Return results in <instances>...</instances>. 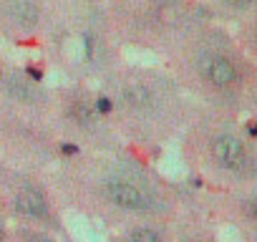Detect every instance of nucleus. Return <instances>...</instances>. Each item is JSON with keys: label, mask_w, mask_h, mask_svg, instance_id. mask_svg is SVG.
I'll list each match as a JSON object with an SVG mask.
<instances>
[{"label": "nucleus", "mask_w": 257, "mask_h": 242, "mask_svg": "<svg viewBox=\"0 0 257 242\" xmlns=\"http://www.w3.org/2000/svg\"><path fill=\"white\" fill-rule=\"evenodd\" d=\"M103 194L108 197V202H113L116 207L123 209H132V212H149L157 207V197L134 182H126V179H111L103 184Z\"/></svg>", "instance_id": "1"}, {"label": "nucleus", "mask_w": 257, "mask_h": 242, "mask_svg": "<svg viewBox=\"0 0 257 242\" xmlns=\"http://www.w3.org/2000/svg\"><path fill=\"white\" fill-rule=\"evenodd\" d=\"M212 159L222 167V169H229V172H237V169H244L247 164V147L244 142H239L237 137L232 134H219L212 139Z\"/></svg>", "instance_id": "2"}, {"label": "nucleus", "mask_w": 257, "mask_h": 242, "mask_svg": "<svg viewBox=\"0 0 257 242\" xmlns=\"http://www.w3.org/2000/svg\"><path fill=\"white\" fill-rule=\"evenodd\" d=\"M199 71L202 76L217 86V88H232L239 83V71L237 66L227 58V56H219V53H209V56H202L199 58Z\"/></svg>", "instance_id": "3"}, {"label": "nucleus", "mask_w": 257, "mask_h": 242, "mask_svg": "<svg viewBox=\"0 0 257 242\" xmlns=\"http://www.w3.org/2000/svg\"><path fill=\"white\" fill-rule=\"evenodd\" d=\"M16 212L23 214V217H31V219H43L48 214V202L46 197L38 192V189H21L16 194Z\"/></svg>", "instance_id": "4"}, {"label": "nucleus", "mask_w": 257, "mask_h": 242, "mask_svg": "<svg viewBox=\"0 0 257 242\" xmlns=\"http://www.w3.org/2000/svg\"><path fill=\"white\" fill-rule=\"evenodd\" d=\"M11 18L21 28H36L38 21H41V11L33 0H16L11 6Z\"/></svg>", "instance_id": "5"}, {"label": "nucleus", "mask_w": 257, "mask_h": 242, "mask_svg": "<svg viewBox=\"0 0 257 242\" xmlns=\"http://www.w3.org/2000/svg\"><path fill=\"white\" fill-rule=\"evenodd\" d=\"M3 86H6L8 96H11V98H16V101H23V103H36V98H38L36 88H33L28 81L18 78V76H6V78H3Z\"/></svg>", "instance_id": "6"}, {"label": "nucleus", "mask_w": 257, "mask_h": 242, "mask_svg": "<svg viewBox=\"0 0 257 242\" xmlns=\"http://www.w3.org/2000/svg\"><path fill=\"white\" fill-rule=\"evenodd\" d=\"M123 101H126L128 106L144 108V106H152L154 96H152V91H149L147 86L137 83V86H128V88H123Z\"/></svg>", "instance_id": "7"}, {"label": "nucleus", "mask_w": 257, "mask_h": 242, "mask_svg": "<svg viewBox=\"0 0 257 242\" xmlns=\"http://www.w3.org/2000/svg\"><path fill=\"white\" fill-rule=\"evenodd\" d=\"M128 242H162V234L152 227H137L128 232Z\"/></svg>", "instance_id": "8"}, {"label": "nucleus", "mask_w": 257, "mask_h": 242, "mask_svg": "<svg viewBox=\"0 0 257 242\" xmlns=\"http://www.w3.org/2000/svg\"><path fill=\"white\" fill-rule=\"evenodd\" d=\"M76 116H78L81 124H91V121L96 118V111H91L88 106H83V103H81V106L76 108Z\"/></svg>", "instance_id": "9"}, {"label": "nucleus", "mask_w": 257, "mask_h": 242, "mask_svg": "<svg viewBox=\"0 0 257 242\" xmlns=\"http://www.w3.org/2000/svg\"><path fill=\"white\" fill-rule=\"evenodd\" d=\"M96 111H101V113H108V111H111V98L101 96V98L96 101Z\"/></svg>", "instance_id": "10"}, {"label": "nucleus", "mask_w": 257, "mask_h": 242, "mask_svg": "<svg viewBox=\"0 0 257 242\" xmlns=\"http://www.w3.org/2000/svg\"><path fill=\"white\" fill-rule=\"evenodd\" d=\"M227 6H232V8H249L254 0H224Z\"/></svg>", "instance_id": "11"}, {"label": "nucleus", "mask_w": 257, "mask_h": 242, "mask_svg": "<svg viewBox=\"0 0 257 242\" xmlns=\"http://www.w3.org/2000/svg\"><path fill=\"white\" fill-rule=\"evenodd\" d=\"M61 152H63V154H76V147H73V144H63Z\"/></svg>", "instance_id": "12"}, {"label": "nucleus", "mask_w": 257, "mask_h": 242, "mask_svg": "<svg viewBox=\"0 0 257 242\" xmlns=\"http://www.w3.org/2000/svg\"><path fill=\"white\" fill-rule=\"evenodd\" d=\"M28 76H31L33 81H41V71H36V68H28Z\"/></svg>", "instance_id": "13"}, {"label": "nucleus", "mask_w": 257, "mask_h": 242, "mask_svg": "<svg viewBox=\"0 0 257 242\" xmlns=\"http://www.w3.org/2000/svg\"><path fill=\"white\" fill-rule=\"evenodd\" d=\"M6 239V232H3V227H0V242H3Z\"/></svg>", "instance_id": "14"}]
</instances>
